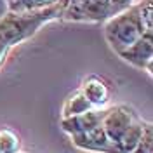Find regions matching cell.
Segmentation results:
<instances>
[{
    "label": "cell",
    "instance_id": "obj_3",
    "mask_svg": "<svg viewBox=\"0 0 153 153\" xmlns=\"http://www.w3.org/2000/svg\"><path fill=\"white\" fill-rule=\"evenodd\" d=\"M137 118H139V115L136 113L131 106L118 105L106 110L105 117L101 120V125L105 129L108 139L117 144L118 139L122 137V134L129 129V125L132 124L134 120H137Z\"/></svg>",
    "mask_w": 153,
    "mask_h": 153
},
{
    "label": "cell",
    "instance_id": "obj_8",
    "mask_svg": "<svg viewBox=\"0 0 153 153\" xmlns=\"http://www.w3.org/2000/svg\"><path fill=\"white\" fill-rule=\"evenodd\" d=\"M113 14L115 9L111 0H87L80 16V23H101Z\"/></svg>",
    "mask_w": 153,
    "mask_h": 153
},
{
    "label": "cell",
    "instance_id": "obj_12",
    "mask_svg": "<svg viewBox=\"0 0 153 153\" xmlns=\"http://www.w3.org/2000/svg\"><path fill=\"white\" fill-rule=\"evenodd\" d=\"M87 0H59L61 7H63V16L61 19L66 21H80L82 10Z\"/></svg>",
    "mask_w": 153,
    "mask_h": 153
},
{
    "label": "cell",
    "instance_id": "obj_5",
    "mask_svg": "<svg viewBox=\"0 0 153 153\" xmlns=\"http://www.w3.org/2000/svg\"><path fill=\"white\" fill-rule=\"evenodd\" d=\"M71 143L73 146L84 150V152H103V153H118L117 152V144L111 143L106 136L103 125H94L91 129H87L84 132L71 136Z\"/></svg>",
    "mask_w": 153,
    "mask_h": 153
},
{
    "label": "cell",
    "instance_id": "obj_15",
    "mask_svg": "<svg viewBox=\"0 0 153 153\" xmlns=\"http://www.w3.org/2000/svg\"><path fill=\"white\" fill-rule=\"evenodd\" d=\"M132 153H153V132H152V124H144V132L141 141L134 148Z\"/></svg>",
    "mask_w": 153,
    "mask_h": 153
},
{
    "label": "cell",
    "instance_id": "obj_17",
    "mask_svg": "<svg viewBox=\"0 0 153 153\" xmlns=\"http://www.w3.org/2000/svg\"><path fill=\"white\" fill-rule=\"evenodd\" d=\"M18 2H19V0H7V7L10 9V7H12V5H16Z\"/></svg>",
    "mask_w": 153,
    "mask_h": 153
},
{
    "label": "cell",
    "instance_id": "obj_14",
    "mask_svg": "<svg viewBox=\"0 0 153 153\" xmlns=\"http://www.w3.org/2000/svg\"><path fill=\"white\" fill-rule=\"evenodd\" d=\"M59 0H19L16 5L10 7V12H28V10H37L44 9L49 5H54Z\"/></svg>",
    "mask_w": 153,
    "mask_h": 153
},
{
    "label": "cell",
    "instance_id": "obj_18",
    "mask_svg": "<svg viewBox=\"0 0 153 153\" xmlns=\"http://www.w3.org/2000/svg\"><path fill=\"white\" fill-rule=\"evenodd\" d=\"M19 153H21V152H19Z\"/></svg>",
    "mask_w": 153,
    "mask_h": 153
},
{
    "label": "cell",
    "instance_id": "obj_11",
    "mask_svg": "<svg viewBox=\"0 0 153 153\" xmlns=\"http://www.w3.org/2000/svg\"><path fill=\"white\" fill-rule=\"evenodd\" d=\"M137 10V16L141 19V25L146 35H153V0H139L134 4Z\"/></svg>",
    "mask_w": 153,
    "mask_h": 153
},
{
    "label": "cell",
    "instance_id": "obj_1",
    "mask_svg": "<svg viewBox=\"0 0 153 153\" xmlns=\"http://www.w3.org/2000/svg\"><path fill=\"white\" fill-rule=\"evenodd\" d=\"M63 7L57 2L44 9L28 10V12H7L0 19V68L4 65L9 51L14 45L31 38L44 25L61 19Z\"/></svg>",
    "mask_w": 153,
    "mask_h": 153
},
{
    "label": "cell",
    "instance_id": "obj_7",
    "mask_svg": "<svg viewBox=\"0 0 153 153\" xmlns=\"http://www.w3.org/2000/svg\"><path fill=\"white\" fill-rule=\"evenodd\" d=\"M80 91H82V94L85 96L87 101L94 108H103L108 103V99H110V89L97 76H89L87 80H84Z\"/></svg>",
    "mask_w": 153,
    "mask_h": 153
},
{
    "label": "cell",
    "instance_id": "obj_9",
    "mask_svg": "<svg viewBox=\"0 0 153 153\" xmlns=\"http://www.w3.org/2000/svg\"><path fill=\"white\" fill-rule=\"evenodd\" d=\"M144 124L141 118L134 120L132 124L129 125V129L122 134V137L118 139L117 143V152L118 153H132L134 148L137 146V143L141 141L143 137V132H144Z\"/></svg>",
    "mask_w": 153,
    "mask_h": 153
},
{
    "label": "cell",
    "instance_id": "obj_10",
    "mask_svg": "<svg viewBox=\"0 0 153 153\" xmlns=\"http://www.w3.org/2000/svg\"><path fill=\"white\" fill-rule=\"evenodd\" d=\"M89 110H94V106L87 101V97L82 94V91L78 89L76 92L70 94L63 103L61 108V118H66V117H73V115H80L85 113Z\"/></svg>",
    "mask_w": 153,
    "mask_h": 153
},
{
    "label": "cell",
    "instance_id": "obj_16",
    "mask_svg": "<svg viewBox=\"0 0 153 153\" xmlns=\"http://www.w3.org/2000/svg\"><path fill=\"white\" fill-rule=\"evenodd\" d=\"M134 0H111V4H113V9H115V14L117 12H120V10L127 9V7H131L132 5Z\"/></svg>",
    "mask_w": 153,
    "mask_h": 153
},
{
    "label": "cell",
    "instance_id": "obj_6",
    "mask_svg": "<svg viewBox=\"0 0 153 153\" xmlns=\"http://www.w3.org/2000/svg\"><path fill=\"white\" fill-rule=\"evenodd\" d=\"M106 110L103 108H94V110H89L85 113H80V115H73V117H66V118H61V129L65 131L70 136H75V134H80L94 127V125H99L103 117H105Z\"/></svg>",
    "mask_w": 153,
    "mask_h": 153
},
{
    "label": "cell",
    "instance_id": "obj_4",
    "mask_svg": "<svg viewBox=\"0 0 153 153\" xmlns=\"http://www.w3.org/2000/svg\"><path fill=\"white\" fill-rule=\"evenodd\" d=\"M118 57H122L125 63L131 66L143 70L148 75H152V65H153V35H143L137 38L132 45L118 52Z\"/></svg>",
    "mask_w": 153,
    "mask_h": 153
},
{
    "label": "cell",
    "instance_id": "obj_2",
    "mask_svg": "<svg viewBox=\"0 0 153 153\" xmlns=\"http://www.w3.org/2000/svg\"><path fill=\"white\" fill-rule=\"evenodd\" d=\"M144 33V28L141 25V19L137 16V10L134 4L127 9L113 14L106 19L105 25V37L106 42L115 52H122L124 49L132 45L137 38H141Z\"/></svg>",
    "mask_w": 153,
    "mask_h": 153
},
{
    "label": "cell",
    "instance_id": "obj_13",
    "mask_svg": "<svg viewBox=\"0 0 153 153\" xmlns=\"http://www.w3.org/2000/svg\"><path fill=\"white\" fill-rule=\"evenodd\" d=\"M21 152V141L18 134H14L10 129L0 131V153H19Z\"/></svg>",
    "mask_w": 153,
    "mask_h": 153
}]
</instances>
